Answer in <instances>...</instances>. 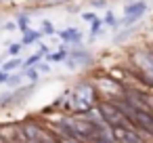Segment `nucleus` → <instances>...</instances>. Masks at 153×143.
Segmentation results:
<instances>
[{"label": "nucleus", "instance_id": "nucleus-6", "mask_svg": "<svg viewBox=\"0 0 153 143\" xmlns=\"http://www.w3.org/2000/svg\"><path fill=\"white\" fill-rule=\"evenodd\" d=\"M44 51H46V49H42V51H40V53H36V55H34V57H30V59H27V61H25V63H23V65H25V67H32V65H34V63H38V61H40V59H42V55H44Z\"/></svg>", "mask_w": 153, "mask_h": 143}, {"label": "nucleus", "instance_id": "nucleus-15", "mask_svg": "<svg viewBox=\"0 0 153 143\" xmlns=\"http://www.w3.org/2000/svg\"><path fill=\"white\" fill-rule=\"evenodd\" d=\"M151 139H153V133H151Z\"/></svg>", "mask_w": 153, "mask_h": 143}, {"label": "nucleus", "instance_id": "nucleus-14", "mask_svg": "<svg viewBox=\"0 0 153 143\" xmlns=\"http://www.w3.org/2000/svg\"><path fill=\"white\" fill-rule=\"evenodd\" d=\"M25 23H27V19L25 17H19V28H25Z\"/></svg>", "mask_w": 153, "mask_h": 143}, {"label": "nucleus", "instance_id": "nucleus-12", "mask_svg": "<svg viewBox=\"0 0 153 143\" xmlns=\"http://www.w3.org/2000/svg\"><path fill=\"white\" fill-rule=\"evenodd\" d=\"M63 57H65V53H57V55H51V59H53V61H61Z\"/></svg>", "mask_w": 153, "mask_h": 143}, {"label": "nucleus", "instance_id": "nucleus-13", "mask_svg": "<svg viewBox=\"0 0 153 143\" xmlns=\"http://www.w3.org/2000/svg\"><path fill=\"white\" fill-rule=\"evenodd\" d=\"M2 82H9V76H7V72H0V84Z\"/></svg>", "mask_w": 153, "mask_h": 143}, {"label": "nucleus", "instance_id": "nucleus-7", "mask_svg": "<svg viewBox=\"0 0 153 143\" xmlns=\"http://www.w3.org/2000/svg\"><path fill=\"white\" fill-rule=\"evenodd\" d=\"M63 38H65V40L78 42V40H80V34H78V30H67V32H63Z\"/></svg>", "mask_w": 153, "mask_h": 143}, {"label": "nucleus", "instance_id": "nucleus-8", "mask_svg": "<svg viewBox=\"0 0 153 143\" xmlns=\"http://www.w3.org/2000/svg\"><path fill=\"white\" fill-rule=\"evenodd\" d=\"M21 65V59H13V61H7L4 65H2V72H11V70H15V67H19Z\"/></svg>", "mask_w": 153, "mask_h": 143}, {"label": "nucleus", "instance_id": "nucleus-5", "mask_svg": "<svg viewBox=\"0 0 153 143\" xmlns=\"http://www.w3.org/2000/svg\"><path fill=\"white\" fill-rule=\"evenodd\" d=\"M143 13H145V2H134V4H130V7L126 9V23L138 19Z\"/></svg>", "mask_w": 153, "mask_h": 143}, {"label": "nucleus", "instance_id": "nucleus-2", "mask_svg": "<svg viewBox=\"0 0 153 143\" xmlns=\"http://www.w3.org/2000/svg\"><path fill=\"white\" fill-rule=\"evenodd\" d=\"M132 63H134V67H132L134 76L143 84L153 88V49L132 53Z\"/></svg>", "mask_w": 153, "mask_h": 143}, {"label": "nucleus", "instance_id": "nucleus-11", "mask_svg": "<svg viewBox=\"0 0 153 143\" xmlns=\"http://www.w3.org/2000/svg\"><path fill=\"white\" fill-rule=\"evenodd\" d=\"M90 143H113V139H101V137H97V139L90 141Z\"/></svg>", "mask_w": 153, "mask_h": 143}, {"label": "nucleus", "instance_id": "nucleus-4", "mask_svg": "<svg viewBox=\"0 0 153 143\" xmlns=\"http://www.w3.org/2000/svg\"><path fill=\"white\" fill-rule=\"evenodd\" d=\"M111 139L113 143H145L143 135H138V130L132 126H113Z\"/></svg>", "mask_w": 153, "mask_h": 143}, {"label": "nucleus", "instance_id": "nucleus-3", "mask_svg": "<svg viewBox=\"0 0 153 143\" xmlns=\"http://www.w3.org/2000/svg\"><path fill=\"white\" fill-rule=\"evenodd\" d=\"M97 109L101 112V116H103V120H105V124H107L109 128H113V126H130L128 120H126V116L117 109V105H115L113 101L101 99V101L97 103Z\"/></svg>", "mask_w": 153, "mask_h": 143}, {"label": "nucleus", "instance_id": "nucleus-10", "mask_svg": "<svg viewBox=\"0 0 153 143\" xmlns=\"http://www.w3.org/2000/svg\"><path fill=\"white\" fill-rule=\"evenodd\" d=\"M19 51H21V44H13V46H11V51H9V53H11V55H17V53H19Z\"/></svg>", "mask_w": 153, "mask_h": 143}, {"label": "nucleus", "instance_id": "nucleus-9", "mask_svg": "<svg viewBox=\"0 0 153 143\" xmlns=\"http://www.w3.org/2000/svg\"><path fill=\"white\" fill-rule=\"evenodd\" d=\"M42 34L40 32H25V38H23V44H27V42H34V40H38Z\"/></svg>", "mask_w": 153, "mask_h": 143}, {"label": "nucleus", "instance_id": "nucleus-1", "mask_svg": "<svg viewBox=\"0 0 153 143\" xmlns=\"http://www.w3.org/2000/svg\"><path fill=\"white\" fill-rule=\"evenodd\" d=\"M101 101L99 91L92 82H80L76 84V88L69 93V103L67 109L74 112V116H84L88 109L97 107V103Z\"/></svg>", "mask_w": 153, "mask_h": 143}]
</instances>
